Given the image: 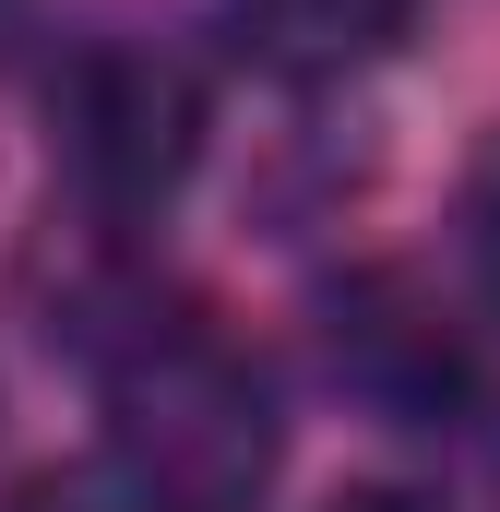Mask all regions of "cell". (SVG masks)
Listing matches in <instances>:
<instances>
[{
    "mask_svg": "<svg viewBox=\"0 0 500 512\" xmlns=\"http://www.w3.org/2000/svg\"><path fill=\"white\" fill-rule=\"evenodd\" d=\"M405 12H417V0H227L239 48L262 60V72H286V84L358 72L370 48H393V36H405Z\"/></svg>",
    "mask_w": 500,
    "mask_h": 512,
    "instance_id": "3",
    "label": "cell"
},
{
    "mask_svg": "<svg viewBox=\"0 0 500 512\" xmlns=\"http://www.w3.org/2000/svg\"><path fill=\"white\" fill-rule=\"evenodd\" d=\"M334 512H429V501H405V489H346Z\"/></svg>",
    "mask_w": 500,
    "mask_h": 512,
    "instance_id": "5",
    "label": "cell"
},
{
    "mask_svg": "<svg viewBox=\"0 0 500 512\" xmlns=\"http://www.w3.org/2000/svg\"><path fill=\"white\" fill-rule=\"evenodd\" d=\"M465 239H477V262L500 274V131L477 143V167H465Z\"/></svg>",
    "mask_w": 500,
    "mask_h": 512,
    "instance_id": "4",
    "label": "cell"
},
{
    "mask_svg": "<svg viewBox=\"0 0 500 512\" xmlns=\"http://www.w3.org/2000/svg\"><path fill=\"white\" fill-rule=\"evenodd\" d=\"M108 417H120L131 489L167 512H239L274 477V393L203 322H155L108 382Z\"/></svg>",
    "mask_w": 500,
    "mask_h": 512,
    "instance_id": "1",
    "label": "cell"
},
{
    "mask_svg": "<svg viewBox=\"0 0 500 512\" xmlns=\"http://www.w3.org/2000/svg\"><path fill=\"white\" fill-rule=\"evenodd\" d=\"M60 155H72V179H84L96 215H155L191 179V155H203V84H191V60H167L143 36L84 48L72 84H60Z\"/></svg>",
    "mask_w": 500,
    "mask_h": 512,
    "instance_id": "2",
    "label": "cell"
}]
</instances>
